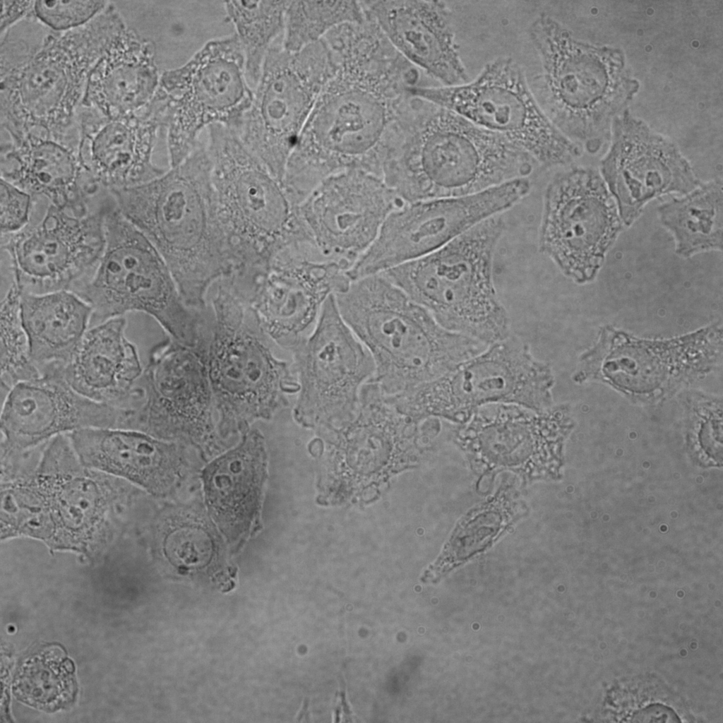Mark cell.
I'll return each mask as SVG.
<instances>
[{"mask_svg":"<svg viewBox=\"0 0 723 723\" xmlns=\"http://www.w3.org/2000/svg\"><path fill=\"white\" fill-rule=\"evenodd\" d=\"M33 472L54 527L47 548L89 559L116 544L126 529L124 516L142 491L83 465L67 434L45 444Z\"/></svg>","mask_w":723,"mask_h":723,"instance_id":"obj_11","label":"cell"},{"mask_svg":"<svg viewBox=\"0 0 723 723\" xmlns=\"http://www.w3.org/2000/svg\"><path fill=\"white\" fill-rule=\"evenodd\" d=\"M80 138H57L42 132L28 133L17 142L1 145V178L33 198L76 215L88 214V202L97 187L79 155Z\"/></svg>","mask_w":723,"mask_h":723,"instance_id":"obj_25","label":"cell"},{"mask_svg":"<svg viewBox=\"0 0 723 723\" xmlns=\"http://www.w3.org/2000/svg\"><path fill=\"white\" fill-rule=\"evenodd\" d=\"M52 32L30 15L1 33V75L26 62Z\"/></svg>","mask_w":723,"mask_h":723,"instance_id":"obj_38","label":"cell"},{"mask_svg":"<svg viewBox=\"0 0 723 723\" xmlns=\"http://www.w3.org/2000/svg\"><path fill=\"white\" fill-rule=\"evenodd\" d=\"M157 92L165 104L170 167L200 143L201 130L222 124L236 130L253 94L235 34L210 40L184 64L161 73Z\"/></svg>","mask_w":723,"mask_h":723,"instance_id":"obj_13","label":"cell"},{"mask_svg":"<svg viewBox=\"0 0 723 723\" xmlns=\"http://www.w3.org/2000/svg\"><path fill=\"white\" fill-rule=\"evenodd\" d=\"M20 311L31 357L40 375L61 374L89 328L91 306L70 290L20 292Z\"/></svg>","mask_w":723,"mask_h":723,"instance_id":"obj_30","label":"cell"},{"mask_svg":"<svg viewBox=\"0 0 723 723\" xmlns=\"http://www.w3.org/2000/svg\"><path fill=\"white\" fill-rule=\"evenodd\" d=\"M85 466L124 479L152 495L164 494L172 481V444L143 431L86 428L67 434Z\"/></svg>","mask_w":723,"mask_h":723,"instance_id":"obj_28","label":"cell"},{"mask_svg":"<svg viewBox=\"0 0 723 723\" xmlns=\"http://www.w3.org/2000/svg\"><path fill=\"white\" fill-rule=\"evenodd\" d=\"M124 411L75 390L60 374L20 382L2 397L1 472L18 469L54 437L86 428L121 429Z\"/></svg>","mask_w":723,"mask_h":723,"instance_id":"obj_21","label":"cell"},{"mask_svg":"<svg viewBox=\"0 0 723 723\" xmlns=\"http://www.w3.org/2000/svg\"><path fill=\"white\" fill-rule=\"evenodd\" d=\"M394 49L443 86L467 82L448 4L442 1H362Z\"/></svg>","mask_w":723,"mask_h":723,"instance_id":"obj_24","label":"cell"},{"mask_svg":"<svg viewBox=\"0 0 723 723\" xmlns=\"http://www.w3.org/2000/svg\"><path fill=\"white\" fill-rule=\"evenodd\" d=\"M404 203L381 177L349 169L323 179L297 205V214L321 256L348 270Z\"/></svg>","mask_w":723,"mask_h":723,"instance_id":"obj_19","label":"cell"},{"mask_svg":"<svg viewBox=\"0 0 723 723\" xmlns=\"http://www.w3.org/2000/svg\"><path fill=\"white\" fill-rule=\"evenodd\" d=\"M265 466L263 437L253 430L205 468L206 501L223 527H246L251 521L260 505Z\"/></svg>","mask_w":723,"mask_h":723,"instance_id":"obj_31","label":"cell"},{"mask_svg":"<svg viewBox=\"0 0 723 723\" xmlns=\"http://www.w3.org/2000/svg\"><path fill=\"white\" fill-rule=\"evenodd\" d=\"M505 228L501 215L493 216L441 248L381 273L443 328L491 345L511 335L492 275Z\"/></svg>","mask_w":723,"mask_h":723,"instance_id":"obj_7","label":"cell"},{"mask_svg":"<svg viewBox=\"0 0 723 723\" xmlns=\"http://www.w3.org/2000/svg\"><path fill=\"white\" fill-rule=\"evenodd\" d=\"M126 325L121 316L88 328L61 372L80 394L121 410L143 370Z\"/></svg>","mask_w":723,"mask_h":723,"instance_id":"obj_29","label":"cell"},{"mask_svg":"<svg viewBox=\"0 0 723 723\" xmlns=\"http://www.w3.org/2000/svg\"><path fill=\"white\" fill-rule=\"evenodd\" d=\"M299 391L293 417L333 430L354 417L363 386L374 374L372 356L341 316L331 295L310 333L291 350Z\"/></svg>","mask_w":723,"mask_h":723,"instance_id":"obj_15","label":"cell"},{"mask_svg":"<svg viewBox=\"0 0 723 723\" xmlns=\"http://www.w3.org/2000/svg\"><path fill=\"white\" fill-rule=\"evenodd\" d=\"M35 657L23 666L17 682L20 695L40 707H56L71 694L72 664L68 660H53Z\"/></svg>","mask_w":723,"mask_h":723,"instance_id":"obj_37","label":"cell"},{"mask_svg":"<svg viewBox=\"0 0 723 723\" xmlns=\"http://www.w3.org/2000/svg\"><path fill=\"white\" fill-rule=\"evenodd\" d=\"M1 394L16 384L36 378L40 371L33 362L20 311V292L13 282L1 305Z\"/></svg>","mask_w":723,"mask_h":723,"instance_id":"obj_36","label":"cell"},{"mask_svg":"<svg viewBox=\"0 0 723 723\" xmlns=\"http://www.w3.org/2000/svg\"><path fill=\"white\" fill-rule=\"evenodd\" d=\"M340 697H341V700H342V704L343 707H344V712H345L346 715H349V716L351 712H350L349 706H348V705L347 703V701H346L345 692L343 688L340 691Z\"/></svg>","mask_w":723,"mask_h":723,"instance_id":"obj_43","label":"cell"},{"mask_svg":"<svg viewBox=\"0 0 723 723\" xmlns=\"http://www.w3.org/2000/svg\"><path fill=\"white\" fill-rule=\"evenodd\" d=\"M35 1H1L0 33L28 17Z\"/></svg>","mask_w":723,"mask_h":723,"instance_id":"obj_41","label":"cell"},{"mask_svg":"<svg viewBox=\"0 0 723 723\" xmlns=\"http://www.w3.org/2000/svg\"><path fill=\"white\" fill-rule=\"evenodd\" d=\"M208 128L212 181L237 268L265 264L287 246L311 243L283 183L234 129L217 124Z\"/></svg>","mask_w":723,"mask_h":723,"instance_id":"obj_9","label":"cell"},{"mask_svg":"<svg viewBox=\"0 0 723 723\" xmlns=\"http://www.w3.org/2000/svg\"><path fill=\"white\" fill-rule=\"evenodd\" d=\"M308 704H309V700H308V699H307V698H306V699L304 700V705H303L302 710H301V711L300 714H299V716H298V719H297V721H300V720H301V718H302V717H304V715H305V717H306L307 718V719L309 720V719H308V718H309V715H308V712H307Z\"/></svg>","mask_w":723,"mask_h":723,"instance_id":"obj_44","label":"cell"},{"mask_svg":"<svg viewBox=\"0 0 723 723\" xmlns=\"http://www.w3.org/2000/svg\"><path fill=\"white\" fill-rule=\"evenodd\" d=\"M406 90L504 137L538 165L564 166L578 155L576 147L541 108L522 67L511 57L494 59L474 80L461 85L410 86Z\"/></svg>","mask_w":723,"mask_h":723,"instance_id":"obj_12","label":"cell"},{"mask_svg":"<svg viewBox=\"0 0 723 723\" xmlns=\"http://www.w3.org/2000/svg\"><path fill=\"white\" fill-rule=\"evenodd\" d=\"M600 175L628 226L653 199L672 193L685 195L701 184L676 148L643 132L616 137L601 162Z\"/></svg>","mask_w":723,"mask_h":723,"instance_id":"obj_23","label":"cell"},{"mask_svg":"<svg viewBox=\"0 0 723 723\" xmlns=\"http://www.w3.org/2000/svg\"><path fill=\"white\" fill-rule=\"evenodd\" d=\"M538 165L504 137L423 100L389 151L381 178L404 203L474 193L528 177Z\"/></svg>","mask_w":723,"mask_h":723,"instance_id":"obj_3","label":"cell"},{"mask_svg":"<svg viewBox=\"0 0 723 723\" xmlns=\"http://www.w3.org/2000/svg\"><path fill=\"white\" fill-rule=\"evenodd\" d=\"M722 181L701 183L681 197L657 208L662 225L671 234L678 255L722 250Z\"/></svg>","mask_w":723,"mask_h":723,"instance_id":"obj_32","label":"cell"},{"mask_svg":"<svg viewBox=\"0 0 723 723\" xmlns=\"http://www.w3.org/2000/svg\"><path fill=\"white\" fill-rule=\"evenodd\" d=\"M136 384L139 405L126 412L124 429L156 438L210 431L215 405L203 341L189 346L169 337L156 345Z\"/></svg>","mask_w":723,"mask_h":723,"instance_id":"obj_20","label":"cell"},{"mask_svg":"<svg viewBox=\"0 0 723 723\" xmlns=\"http://www.w3.org/2000/svg\"><path fill=\"white\" fill-rule=\"evenodd\" d=\"M635 722H678L679 719L672 710L661 705H650L635 714Z\"/></svg>","mask_w":723,"mask_h":723,"instance_id":"obj_42","label":"cell"},{"mask_svg":"<svg viewBox=\"0 0 723 723\" xmlns=\"http://www.w3.org/2000/svg\"><path fill=\"white\" fill-rule=\"evenodd\" d=\"M104 237L95 271L73 291L92 308L89 328L139 311L153 317L179 342L198 345L204 333L200 311L184 304L159 251L110 202Z\"/></svg>","mask_w":723,"mask_h":723,"instance_id":"obj_8","label":"cell"},{"mask_svg":"<svg viewBox=\"0 0 723 723\" xmlns=\"http://www.w3.org/2000/svg\"><path fill=\"white\" fill-rule=\"evenodd\" d=\"M289 1H227L224 7L245 58L247 80L253 89L273 41L284 31Z\"/></svg>","mask_w":723,"mask_h":723,"instance_id":"obj_33","label":"cell"},{"mask_svg":"<svg viewBox=\"0 0 723 723\" xmlns=\"http://www.w3.org/2000/svg\"><path fill=\"white\" fill-rule=\"evenodd\" d=\"M337 309L374 359V382L387 396L446 374L488 345L441 326L382 273L334 295Z\"/></svg>","mask_w":723,"mask_h":723,"instance_id":"obj_4","label":"cell"},{"mask_svg":"<svg viewBox=\"0 0 723 723\" xmlns=\"http://www.w3.org/2000/svg\"><path fill=\"white\" fill-rule=\"evenodd\" d=\"M366 17L362 1H289L282 47L296 52L321 40L330 31Z\"/></svg>","mask_w":723,"mask_h":723,"instance_id":"obj_35","label":"cell"},{"mask_svg":"<svg viewBox=\"0 0 723 723\" xmlns=\"http://www.w3.org/2000/svg\"><path fill=\"white\" fill-rule=\"evenodd\" d=\"M116 209L154 245L184 304L203 311L210 288L237 267L219 213L207 147L133 187L109 191Z\"/></svg>","mask_w":723,"mask_h":723,"instance_id":"obj_2","label":"cell"},{"mask_svg":"<svg viewBox=\"0 0 723 723\" xmlns=\"http://www.w3.org/2000/svg\"><path fill=\"white\" fill-rule=\"evenodd\" d=\"M333 69L287 163L283 184L302 201L323 179L349 169L381 177L417 80L391 45L354 43L331 53Z\"/></svg>","mask_w":723,"mask_h":723,"instance_id":"obj_1","label":"cell"},{"mask_svg":"<svg viewBox=\"0 0 723 723\" xmlns=\"http://www.w3.org/2000/svg\"><path fill=\"white\" fill-rule=\"evenodd\" d=\"M623 222L600 174L575 167L546 184L539 227V251L578 283L592 280Z\"/></svg>","mask_w":723,"mask_h":723,"instance_id":"obj_16","label":"cell"},{"mask_svg":"<svg viewBox=\"0 0 723 723\" xmlns=\"http://www.w3.org/2000/svg\"><path fill=\"white\" fill-rule=\"evenodd\" d=\"M33 201L29 193L1 178V235L16 233L30 224Z\"/></svg>","mask_w":723,"mask_h":723,"instance_id":"obj_40","label":"cell"},{"mask_svg":"<svg viewBox=\"0 0 723 723\" xmlns=\"http://www.w3.org/2000/svg\"><path fill=\"white\" fill-rule=\"evenodd\" d=\"M463 222L460 208L448 198L405 203L388 215L347 274L353 281L424 256L457 238Z\"/></svg>","mask_w":723,"mask_h":723,"instance_id":"obj_26","label":"cell"},{"mask_svg":"<svg viewBox=\"0 0 723 723\" xmlns=\"http://www.w3.org/2000/svg\"><path fill=\"white\" fill-rule=\"evenodd\" d=\"M340 705L338 704V705L336 707L335 710V722H338L340 721Z\"/></svg>","mask_w":723,"mask_h":723,"instance_id":"obj_45","label":"cell"},{"mask_svg":"<svg viewBox=\"0 0 723 723\" xmlns=\"http://www.w3.org/2000/svg\"><path fill=\"white\" fill-rule=\"evenodd\" d=\"M126 26L110 2L85 25L53 31L26 62L1 74V126L8 141L17 142L30 132L57 138L78 135L76 114L89 75Z\"/></svg>","mask_w":723,"mask_h":723,"instance_id":"obj_5","label":"cell"},{"mask_svg":"<svg viewBox=\"0 0 723 723\" xmlns=\"http://www.w3.org/2000/svg\"><path fill=\"white\" fill-rule=\"evenodd\" d=\"M333 69L323 39L296 52L271 47L265 56L251 105L234 131L282 183L289 157Z\"/></svg>","mask_w":723,"mask_h":723,"instance_id":"obj_14","label":"cell"},{"mask_svg":"<svg viewBox=\"0 0 723 723\" xmlns=\"http://www.w3.org/2000/svg\"><path fill=\"white\" fill-rule=\"evenodd\" d=\"M554 383L550 366L536 358L523 340L510 335L443 376L390 398L416 420L436 418L463 424L491 404L546 410L554 405Z\"/></svg>","mask_w":723,"mask_h":723,"instance_id":"obj_10","label":"cell"},{"mask_svg":"<svg viewBox=\"0 0 723 723\" xmlns=\"http://www.w3.org/2000/svg\"><path fill=\"white\" fill-rule=\"evenodd\" d=\"M160 76L155 42L126 25L92 68L81 105L108 119L136 115L153 99Z\"/></svg>","mask_w":723,"mask_h":723,"instance_id":"obj_27","label":"cell"},{"mask_svg":"<svg viewBox=\"0 0 723 723\" xmlns=\"http://www.w3.org/2000/svg\"><path fill=\"white\" fill-rule=\"evenodd\" d=\"M213 322L205 339L208 378L221 427L270 419L297 394L292 367L270 349L246 296L229 277L210 288Z\"/></svg>","mask_w":723,"mask_h":723,"instance_id":"obj_6","label":"cell"},{"mask_svg":"<svg viewBox=\"0 0 723 723\" xmlns=\"http://www.w3.org/2000/svg\"><path fill=\"white\" fill-rule=\"evenodd\" d=\"M109 203L83 216L49 203L39 222L1 235V249L9 256L21 293L73 292L91 277L104 247Z\"/></svg>","mask_w":723,"mask_h":723,"instance_id":"obj_17","label":"cell"},{"mask_svg":"<svg viewBox=\"0 0 723 723\" xmlns=\"http://www.w3.org/2000/svg\"><path fill=\"white\" fill-rule=\"evenodd\" d=\"M76 121L80 159L98 187L109 191L133 187L167 171L152 159L158 130L165 127L162 112L153 102L141 113L119 119L80 104Z\"/></svg>","mask_w":723,"mask_h":723,"instance_id":"obj_22","label":"cell"},{"mask_svg":"<svg viewBox=\"0 0 723 723\" xmlns=\"http://www.w3.org/2000/svg\"><path fill=\"white\" fill-rule=\"evenodd\" d=\"M34 469L1 482V542L26 537L42 542L47 547L52 542V518Z\"/></svg>","mask_w":723,"mask_h":723,"instance_id":"obj_34","label":"cell"},{"mask_svg":"<svg viewBox=\"0 0 723 723\" xmlns=\"http://www.w3.org/2000/svg\"><path fill=\"white\" fill-rule=\"evenodd\" d=\"M351 282L346 267L297 242L257 270L247 298L265 333L290 351L312 330L328 298Z\"/></svg>","mask_w":723,"mask_h":723,"instance_id":"obj_18","label":"cell"},{"mask_svg":"<svg viewBox=\"0 0 723 723\" xmlns=\"http://www.w3.org/2000/svg\"><path fill=\"white\" fill-rule=\"evenodd\" d=\"M107 1H35L31 15L56 32L80 28L109 4Z\"/></svg>","mask_w":723,"mask_h":723,"instance_id":"obj_39","label":"cell"}]
</instances>
